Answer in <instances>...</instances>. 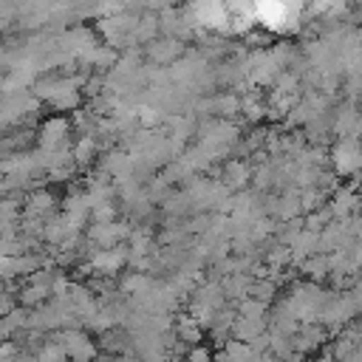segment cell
<instances>
[{"instance_id": "obj_1", "label": "cell", "mask_w": 362, "mask_h": 362, "mask_svg": "<svg viewBox=\"0 0 362 362\" xmlns=\"http://www.w3.org/2000/svg\"><path fill=\"white\" fill-rule=\"evenodd\" d=\"M51 339L62 345V351L68 354L71 362H90V359L96 356V345H93V339H90L82 328H62V331H54Z\"/></svg>"}, {"instance_id": "obj_2", "label": "cell", "mask_w": 362, "mask_h": 362, "mask_svg": "<svg viewBox=\"0 0 362 362\" xmlns=\"http://www.w3.org/2000/svg\"><path fill=\"white\" fill-rule=\"evenodd\" d=\"M325 339H328V331H325L322 325H314V322H300L297 334L291 337V342H294V351H297L300 356L317 354V351L322 348V342H325Z\"/></svg>"}, {"instance_id": "obj_3", "label": "cell", "mask_w": 362, "mask_h": 362, "mask_svg": "<svg viewBox=\"0 0 362 362\" xmlns=\"http://www.w3.org/2000/svg\"><path fill=\"white\" fill-rule=\"evenodd\" d=\"M255 351L249 342H240V339H226L221 345V351L215 354V362H255Z\"/></svg>"}, {"instance_id": "obj_4", "label": "cell", "mask_w": 362, "mask_h": 362, "mask_svg": "<svg viewBox=\"0 0 362 362\" xmlns=\"http://www.w3.org/2000/svg\"><path fill=\"white\" fill-rule=\"evenodd\" d=\"M269 331V320H249V317H235L232 322V339L240 342H252L255 337Z\"/></svg>"}, {"instance_id": "obj_5", "label": "cell", "mask_w": 362, "mask_h": 362, "mask_svg": "<svg viewBox=\"0 0 362 362\" xmlns=\"http://www.w3.org/2000/svg\"><path fill=\"white\" fill-rule=\"evenodd\" d=\"M175 337H178L181 345L195 348V345H201V339H204V328L195 322V317H181V320L175 322Z\"/></svg>"}, {"instance_id": "obj_6", "label": "cell", "mask_w": 362, "mask_h": 362, "mask_svg": "<svg viewBox=\"0 0 362 362\" xmlns=\"http://www.w3.org/2000/svg\"><path fill=\"white\" fill-rule=\"evenodd\" d=\"M124 260H127V255H124L122 246H116V249H102V252L93 257V269L110 274V272H119V269L124 266Z\"/></svg>"}, {"instance_id": "obj_7", "label": "cell", "mask_w": 362, "mask_h": 362, "mask_svg": "<svg viewBox=\"0 0 362 362\" xmlns=\"http://www.w3.org/2000/svg\"><path fill=\"white\" fill-rule=\"evenodd\" d=\"M274 291H277V288H274L272 280H257V283L249 286V297H255V300H260V303H266V305L274 300Z\"/></svg>"}, {"instance_id": "obj_8", "label": "cell", "mask_w": 362, "mask_h": 362, "mask_svg": "<svg viewBox=\"0 0 362 362\" xmlns=\"http://www.w3.org/2000/svg\"><path fill=\"white\" fill-rule=\"evenodd\" d=\"M303 272H305L308 277H325V274L331 272V260H328V257H311V260L303 263Z\"/></svg>"}, {"instance_id": "obj_9", "label": "cell", "mask_w": 362, "mask_h": 362, "mask_svg": "<svg viewBox=\"0 0 362 362\" xmlns=\"http://www.w3.org/2000/svg\"><path fill=\"white\" fill-rule=\"evenodd\" d=\"M20 351H23V348H20V342H14V339L0 342V362H14Z\"/></svg>"}, {"instance_id": "obj_10", "label": "cell", "mask_w": 362, "mask_h": 362, "mask_svg": "<svg viewBox=\"0 0 362 362\" xmlns=\"http://www.w3.org/2000/svg\"><path fill=\"white\" fill-rule=\"evenodd\" d=\"M187 362H215V356H212V351H209V348H204V345H195V348H189V354H187Z\"/></svg>"}, {"instance_id": "obj_11", "label": "cell", "mask_w": 362, "mask_h": 362, "mask_svg": "<svg viewBox=\"0 0 362 362\" xmlns=\"http://www.w3.org/2000/svg\"><path fill=\"white\" fill-rule=\"evenodd\" d=\"M14 308H17V294H11V291H0V317L11 314Z\"/></svg>"}]
</instances>
